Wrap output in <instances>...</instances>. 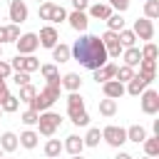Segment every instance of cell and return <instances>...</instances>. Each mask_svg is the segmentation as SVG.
<instances>
[{"mask_svg": "<svg viewBox=\"0 0 159 159\" xmlns=\"http://www.w3.org/2000/svg\"><path fill=\"white\" fill-rule=\"evenodd\" d=\"M122 27H124V17H122V12H112V15L107 17V30L119 32Z\"/></svg>", "mask_w": 159, "mask_h": 159, "instance_id": "cell-32", "label": "cell"}, {"mask_svg": "<svg viewBox=\"0 0 159 159\" xmlns=\"http://www.w3.org/2000/svg\"><path fill=\"white\" fill-rule=\"evenodd\" d=\"M147 84H149V82H147L144 77H139V75H134V77H132V80L127 82V87H124V92H127V94H132V97H139V94H142V92L147 89Z\"/></svg>", "mask_w": 159, "mask_h": 159, "instance_id": "cell-14", "label": "cell"}, {"mask_svg": "<svg viewBox=\"0 0 159 159\" xmlns=\"http://www.w3.org/2000/svg\"><path fill=\"white\" fill-rule=\"evenodd\" d=\"M12 82H15L17 87H22V84H30V72H22V70H17V72L12 75Z\"/></svg>", "mask_w": 159, "mask_h": 159, "instance_id": "cell-43", "label": "cell"}, {"mask_svg": "<svg viewBox=\"0 0 159 159\" xmlns=\"http://www.w3.org/2000/svg\"><path fill=\"white\" fill-rule=\"evenodd\" d=\"M139 102H142V112H144V114H157V112H159V92L144 89V92L139 94Z\"/></svg>", "mask_w": 159, "mask_h": 159, "instance_id": "cell-8", "label": "cell"}, {"mask_svg": "<svg viewBox=\"0 0 159 159\" xmlns=\"http://www.w3.org/2000/svg\"><path fill=\"white\" fill-rule=\"evenodd\" d=\"M99 40H102V45H104V50H107V57L117 60V57L122 55V50H124V47H122V42H119V35H117V32L107 30V32H104Z\"/></svg>", "mask_w": 159, "mask_h": 159, "instance_id": "cell-5", "label": "cell"}, {"mask_svg": "<svg viewBox=\"0 0 159 159\" xmlns=\"http://www.w3.org/2000/svg\"><path fill=\"white\" fill-rule=\"evenodd\" d=\"M0 147H2V152H15L17 149V134L15 132H5L0 137Z\"/></svg>", "mask_w": 159, "mask_h": 159, "instance_id": "cell-26", "label": "cell"}, {"mask_svg": "<svg viewBox=\"0 0 159 159\" xmlns=\"http://www.w3.org/2000/svg\"><path fill=\"white\" fill-rule=\"evenodd\" d=\"M70 55L87 70H97L109 60L107 50H104V45L97 35H80V40L70 47Z\"/></svg>", "mask_w": 159, "mask_h": 159, "instance_id": "cell-1", "label": "cell"}, {"mask_svg": "<svg viewBox=\"0 0 159 159\" xmlns=\"http://www.w3.org/2000/svg\"><path fill=\"white\" fill-rule=\"evenodd\" d=\"M132 32L137 35V40H152L154 37V25H152V20H147V17H139V20H134V27H132Z\"/></svg>", "mask_w": 159, "mask_h": 159, "instance_id": "cell-9", "label": "cell"}, {"mask_svg": "<svg viewBox=\"0 0 159 159\" xmlns=\"http://www.w3.org/2000/svg\"><path fill=\"white\" fill-rule=\"evenodd\" d=\"M107 5H109V7H114L117 12H124V10H129V0H109Z\"/></svg>", "mask_w": 159, "mask_h": 159, "instance_id": "cell-44", "label": "cell"}, {"mask_svg": "<svg viewBox=\"0 0 159 159\" xmlns=\"http://www.w3.org/2000/svg\"><path fill=\"white\" fill-rule=\"evenodd\" d=\"M82 142H84V147H99V142H102V132H99L97 127H92V129L82 137Z\"/></svg>", "mask_w": 159, "mask_h": 159, "instance_id": "cell-29", "label": "cell"}, {"mask_svg": "<svg viewBox=\"0 0 159 159\" xmlns=\"http://www.w3.org/2000/svg\"><path fill=\"white\" fill-rule=\"evenodd\" d=\"M70 57H72V55H70V47H67V45L60 42V45L52 47V60H57V62H67Z\"/></svg>", "mask_w": 159, "mask_h": 159, "instance_id": "cell-33", "label": "cell"}, {"mask_svg": "<svg viewBox=\"0 0 159 159\" xmlns=\"http://www.w3.org/2000/svg\"><path fill=\"white\" fill-rule=\"evenodd\" d=\"M67 22H70V27H72V30L84 32V30H87V25H89V17H87V12H82V10H72V12L67 15Z\"/></svg>", "mask_w": 159, "mask_h": 159, "instance_id": "cell-12", "label": "cell"}, {"mask_svg": "<svg viewBox=\"0 0 159 159\" xmlns=\"http://www.w3.org/2000/svg\"><path fill=\"white\" fill-rule=\"evenodd\" d=\"M147 139V129L142 127V124H132L129 129H127V142H134V144H142Z\"/></svg>", "mask_w": 159, "mask_h": 159, "instance_id": "cell-23", "label": "cell"}, {"mask_svg": "<svg viewBox=\"0 0 159 159\" xmlns=\"http://www.w3.org/2000/svg\"><path fill=\"white\" fill-rule=\"evenodd\" d=\"M102 139L109 144V147H114V149H119L124 142H127V129H122V127H114V124H109V127H104L102 129Z\"/></svg>", "mask_w": 159, "mask_h": 159, "instance_id": "cell-4", "label": "cell"}, {"mask_svg": "<svg viewBox=\"0 0 159 159\" xmlns=\"http://www.w3.org/2000/svg\"><path fill=\"white\" fill-rule=\"evenodd\" d=\"M12 75V67H10V62L7 60H0V80H7Z\"/></svg>", "mask_w": 159, "mask_h": 159, "instance_id": "cell-45", "label": "cell"}, {"mask_svg": "<svg viewBox=\"0 0 159 159\" xmlns=\"http://www.w3.org/2000/svg\"><path fill=\"white\" fill-rule=\"evenodd\" d=\"M2 159H7V157H2Z\"/></svg>", "mask_w": 159, "mask_h": 159, "instance_id": "cell-55", "label": "cell"}, {"mask_svg": "<svg viewBox=\"0 0 159 159\" xmlns=\"http://www.w3.org/2000/svg\"><path fill=\"white\" fill-rule=\"evenodd\" d=\"M122 60H124V65L137 67V65L142 62V52H139V47H137V45H134V47H124V50H122Z\"/></svg>", "mask_w": 159, "mask_h": 159, "instance_id": "cell-18", "label": "cell"}, {"mask_svg": "<svg viewBox=\"0 0 159 159\" xmlns=\"http://www.w3.org/2000/svg\"><path fill=\"white\" fill-rule=\"evenodd\" d=\"M0 159H2V147H0Z\"/></svg>", "mask_w": 159, "mask_h": 159, "instance_id": "cell-52", "label": "cell"}, {"mask_svg": "<svg viewBox=\"0 0 159 159\" xmlns=\"http://www.w3.org/2000/svg\"><path fill=\"white\" fill-rule=\"evenodd\" d=\"M27 5L22 2V0H12L10 2V20L15 22V25H22L25 20H27Z\"/></svg>", "mask_w": 159, "mask_h": 159, "instance_id": "cell-11", "label": "cell"}, {"mask_svg": "<svg viewBox=\"0 0 159 159\" xmlns=\"http://www.w3.org/2000/svg\"><path fill=\"white\" fill-rule=\"evenodd\" d=\"M37 40H40V47H47V50H52V47L57 45V40H60V32H57L52 25H47V27H42V30H40Z\"/></svg>", "mask_w": 159, "mask_h": 159, "instance_id": "cell-10", "label": "cell"}, {"mask_svg": "<svg viewBox=\"0 0 159 159\" xmlns=\"http://www.w3.org/2000/svg\"><path fill=\"white\" fill-rule=\"evenodd\" d=\"M20 37V25H0V45H5V42H15Z\"/></svg>", "mask_w": 159, "mask_h": 159, "instance_id": "cell-16", "label": "cell"}, {"mask_svg": "<svg viewBox=\"0 0 159 159\" xmlns=\"http://www.w3.org/2000/svg\"><path fill=\"white\" fill-rule=\"evenodd\" d=\"M132 77H134V67H129V65H119L117 72H114V80L122 82V84H127Z\"/></svg>", "mask_w": 159, "mask_h": 159, "instance_id": "cell-27", "label": "cell"}, {"mask_svg": "<svg viewBox=\"0 0 159 159\" xmlns=\"http://www.w3.org/2000/svg\"><path fill=\"white\" fill-rule=\"evenodd\" d=\"M139 52H142V60H157V55H159V50H157L154 42H147Z\"/></svg>", "mask_w": 159, "mask_h": 159, "instance_id": "cell-38", "label": "cell"}, {"mask_svg": "<svg viewBox=\"0 0 159 159\" xmlns=\"http://www.w3.org/2000/svg\"><path fill=\"white\" fill-rule=\"evenodd\" d=\"M5 94H7V82H5V80H0V99H2Z\"/></svg>", "mask_w": 159, "mask_h": 159, "instance_id": "cell-47", "label": "cell"}, {"mask_svg": "<svg viewBox=\"0 0 159 159\" xmlns=\"http://www.w3.org/2000/svg\"><path fill=\"white\" fill-rule=\"evenodd\" d=\"M62 87L70 89V92H80V87H82V77H80L77 72H67V75L62 77Z\"/></svg>", "mask_w": 159, "mask_h": 159, "instance_id": "cell-22", "label": "cell"}, {"mask_svg": "<svg viewBox=\"0 0 159 159\" xmlns=\"http://www.w3.org/2000/svg\"><path fill=\"white\" fill-rule=\"evenodd\" d=\"M10 67H12V72H17V70H22V72H35V70H40V60L35 57V55H17L15 60H10Z\"/></svg>", "mask_w": 159, "mask_h": 159, "instance_id": "cell-6", "label": "cell"}, {"mask_svg": "<svg viewBox=\"0 0 159 159\" xmlns=\"http://www.w3.org/2000/svg\"><path fill=\"white\" fill-rule=\"evenodd\" d=\"M112 15V7L107 5V2H94V5H89V17H94V20H107Z\"/></svg>", "mask_w": 159, "mask_h": 159, "instance_id": "cell-20", "label": "cell"}, {"mask_svg": "<svg viewBox=\"0 0 159 159\" xmlns=\"http://www.w3.org/2000/svg\"><path fill=\"white\" fill-rule=\"evenodd\" d=\"M62 20H67V10L62 5H55L52 7V15H50V22H62Z\"/></svg>", "mask_w": 159, "mask_h": 159, "instance_id": "cell-40", "label": "cell"}, {"mask_svg": "<svg viewBox=\"0 0 159 159\" xmlns=\"http://www.w3.org/2000/svg\"><path fill=\"white\" fill-rule=\"evenodd\" d=\"M52 159H60V157H52Z\"/></svg>", "mask_w": 159, "mask_h": 159, "instance_id": "cell-53", "label": "cell"}, {"mask_svg": "<svg viewBox=\"0 0 159 159\" xmlns=\"http://www.w3.org/2000/svg\"><path fill=\"white\" fill-rule=\"evenodd\" d=\"M0 117H2V109H0Z\"/></svg>", "mask_w": 159, "mask_h": 159, "instance_id": "cell-54", "label": "cell"}, {"mask_svg": "<svg viewBox=\"0 0 159 159\" xmlns=\"http://www.w3.org/2000/svg\"><path fill=\"white\" fill-rule=\"evenodd\" d=\"M0 60H2V45H0Z\"/></svg>", "mask_w": 159, "mask_h": 159, "instance_id": "cell-50", "label": "cell"}, {"mask_svg": "<svg viewBox=\"0 0 159 159\" xmlns=\"http://www.w3.org/2000/svg\"><path fill=\"white\" fill-rule=\"evenodd\" d=\"M67 114H70V122L77 124V127H87V124H89L87 109H67Z\"/></svg>", "mask_w": 159, "mask_h": 159, "instance_id": "cell-24", "label": "cell"}, {"mask_svg": "<svg viewBox=\"0 0 159 159\" xmlns=\"http://www.w3.org/2000/svg\"><path fill=\"white\" fill-rule=\"evenodd\" d=\"M35 94H37V89H35L32 84H22V87H20V94H17V99H20V102H27V104H30V102L35 99Z\"/></svg>", "mask_w": 159, "mask_h": 159, "instance_id": "cell-36", "label": "cell"}, {"mask_svg": "<svg viewBox=\"0 0 159 159\" xmlns=\"http://www.w3.org/2000/svg\"><path fill=\"white\" fill-rule=\"evenodd\" d=\"M62 127V117L57 114V112H50V109H45V112H40V119H37V134H42V137H55V132Z\"/></svg>", "mask_w": 159, "mask_h": 159, "instance_id": "cell-2", "label": "cell"}, {"mask_svg": "<svg viewBox=\"0 0 159 159\" xmlns=\"http://www.w3.org/2000/svg\"><path fill=\"white\" fill-rule=\"evenodd\" d=\"M144 17L147 20H157L159 17V0H147L144 2Z\"/></svg>", "mask_w": 159, "mask_h": 159, "instance_id": "cell-35", "label": "cell"}, {"mask_svg": "<svg viewBox=\"0 0 159 159\" xmlns=\"http://www.w3.org/2000/svg\"><path fill=\"white\" fill-rule=\"evenodd\" d=\"M40 72H42V77H45V80L60 77V72H57V67H55V65H40Z\"/></svg>", "mask_w": 159, "mask_h": 159, "instance_id": "cell-42", "label": "cell"}, {"mask_svg": "<svg viewBox=\"0 0 159 159\" xmlns=\"http://www.w3.org/2000/svg\"><path fill=\"white\" fill-rule=\"evenodd\" d=\"M144 159H159V157H144Z\"/></svg>", "mask_w": 159, "mask_h": 159, "instance_id": "cell-51", "label": "cell"}, {"mask_svg": "<svg viewBox=\"0 0 159 159\" xmlns=\"http://www.w3.org/2000/svg\"><path fill=\"white\" fill-rule=\"evenodd\" d=\"M94 72V82L99 84V82H107V80H114V72H117V65H112V62H104L102 67H97V70H92Z\"/></svg>", "mask_w": 159, "mask_h": 159, "instance_id": "cell-13", "label": "cell"}, {"mask_svg": "<svg viewBox=\"0 0 159 159\" xmlns=\"http://www.w3.org/2000/svg\"><path fill=\"white\" fill-rule=\"evenodd\" d=\"M17 45V55H32L37 47H40V40H37V32H25L15 40Z\"/></svg>", "mask_w": 159, "mask_h": 159, "instance_id": "cell-7", "label": "cell"}, {"mask_svg": "<svg viewBox=\"0 0 159 159\" xmlns=\"http://www.w3.org/2000/svg\"><path fill=\"white\" fill-rule=\"evenodd\" d=\"M22 124H27V127H32V124H37V119H40V112L37 109H32V107H27L25 112H22Z\"/></svg>", "mask_w": 159, "mask_h": 159, "instance_id": "cell-37", "label": "cell"}, {"mask_svg": "<svg viewBox=\"0 0 159 159\" xmlns=\"http://www.w3.org/2000/svg\"><path fill=\"white\" fill-rule=\"evenodd\" d=\"M119 42H122V47H134V42H137V35L132 32V30H127V27H122L119 32Z\"/></svg>", "mask_w": 159, "mask_h": 159, "instance_id": "cell-34", "label": "cell"}, {"mask_svg": "<svg viewBox=\"0 0 159 159\" xmlns=\"http://www.w3.org/2000/svg\"><path fill=\"white\" fill-rule=\"evenodd\" d=\"M17 107H20V99H17L15 94H10V92L0 99V109H2V112H17Z\"/></svg>", "mask_w": 159, "mask_h": 159, "instance_id": "cell-28", "label": "cell"}, {"mask_svg": "<svg viewBox=\"0 0 159 159\" xmlns=\"http://www.w3.org/2000/svg\"><path fill=\"white\" fill-rule=\"evenodd\" d=\"M142 144H144L147 157H159V137H157V134H154V137H147Z\"/></svg>", "mask_w": 159, "mask_h": 159, "instance_id": "cell-31", "label": "cell"}, {"mask_svg": "<svg viewBox=\"0 0 159 159\" xmlns=\"http://www.w3.org/2000/svg\"><path fill=\"white\" fill-rule=\"evenodd\" d=\"M102 89H104V97H109V99H119V97L124 94V84L117 82V80H107V82H102Z\"/></svg>", "mask_w": 159, "mask_h": 159, "instance_id": "cell-15", "label": "cell"}, {"mask_svg": "<svg viewBox=\"0 0 159 159\" xmlns=\"http://www.w3.org/2000/svg\"><path fill=\"white\" fill-rule=\"evenodd\" d=\"M37 139H40V134H37V132L25 129V132L17 137V144H20V147H25V149H35V147H37Z\"/></svg>", "mask_w": 159, "mask_h": 159, "instance_id": "cell-21", "label": "cell"}, {"mask_svg": "<svg viewBox=\"0 0 159 159\" xmlns=\"http://www.w3.org/2000/svg\"><path fill=\"white\" fill-rule=\"evenodd\" d=\"M67 109H84V99H82L77 92H70V97H67Z\"/></svg>", "mask_w": 159, "mask_h": 159, "instance_id": "cell-39", "label": "cell"}, {"mask_svg": "<svg viewBox=\"0 0 159 159\" xmlns=\"http://www.w3.org/2000/svg\"><path fill=\"white\" fill-rule=\"evenodd\" d=\"M60 154H62V142H60V139H47V144H45V157L52 159V157H60Z\"/></svg>", "mask_w": 159, "mask_h": 159, "instance_id": "cell-30", "label": "cell"}, {"mask_svg": "<svg viewBox=\"0 0 159 159\" xmlns=\"http://www.w3.org/2000/svg\"><path fill=\"white\" fill-rule=\"evenodd\" d=\"M52 7H55V5H52V2H47V0H45V2H40V10H37L40 20H50V15H52Z\"/></svg>", "mask_w": 159, "mask_h": 159, "instance_id": "cell-41", "label": "cell"}, {"mask_svg": "<svg viewBox=\"0 0 159 159\" xmlns=\"http://www.w3.org/2000/svg\"><path fill=\"white\" fill-rule=\"evenodd\" d=\"M114 159H134V157H132V154H127V152H119Z\"/></svg>", "mask_w": 159, "mask_h": 159, "instance_id": "cell-48", "label": "cell"}, {"mask_svg": "<svg viewBox=\"0 0 159 159\" xmlns=\"http://www.w3.org/2000/svg\"><path fill=\"white\" fill-rule=\"evenodd\" d=\"M62 149H65V152H70V154H82V149H84V142H82V137H77V134H70V137L65 139Z\"/></svg>", "mask_w": 159, "mask_h": 159, "instance_id": "cell-19", "label": "cell"}, {"mask_svg": "<svg viewBox=\"0 0 159 159\" xmlns=\"http://www.w3.org/2000/svg\"><path fill=\"white\" fill-rule=\"evenodd\" d=\"M60 99V87H45V89H40L37 94H35V99L30 102V107L32 109H37V112H45V109H50L55 102Z\"/></svg>", "mask_w": 159, "mask_h": 159, "instance_id": "cell-3", "label": "cell"}, {"mask_svg": "<svg viewBox=\"0 0 159 159\" xmlns=\"http://www.w3.org/2000/svg\"><path fill=\"white\" fill-rule=\"evenodd\" d=\"M137 67H139V77H144L147 82H152L157 77V60H142Z\"/></svg>", "mask_w": 159, "mask_h": 159, "instance_id": "cell-17", "label": "cell"}, {"mask_svg": "<svg viewBox=\"0 0 159 159\" xmlns=\"http://www.w3.org/2000/svg\"><path fill=\"white\" fill-rule=\"evenodd\" d=\"M99 114L102 117H114L117 114V99H109V97L99 99Z\"/></svg>", "mask_w": 159, "mask_h": 159, "instance_id": "cell-25", "label": "cell"}, {"mask_svg": "<svg viewBox=\"0 0 159 159\" xmlns=\"http://www.w3.org/2000/svg\"><path fill=\"white\" fill-rule=\"evenodd\" d=\"M72 7H75V10H82V12H84V10L89 7V0H72Z\"/></svg>", "mask_w": 159, "mask_h": 159, "instance_id": "cell-46", "label": "cell"}, {"mask_svg": "<svg viewBox=\"0 0 159 159\" xmlns=\"http://www.w3.org/2000/svg\"><path fill=\"white\" fill-rule=\"evenodd\" d=\"M72 159H84V157L82 154H72Z\"/></svg>", "mask_w": 159, "mask_h": 159, "instance_id": "cell-49", "label": "cell"}]
</instances>
